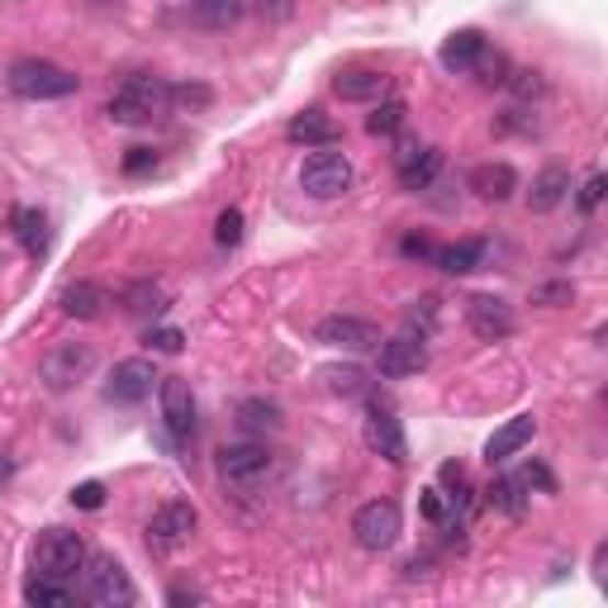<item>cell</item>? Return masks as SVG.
I'll return each mask as SVG.
<instances>
[{"label": "cell", "mask_w": 608, "mask_h": 608, "mask_svg": "<svg viewBox=\"0 0 608 608\" xmlns=\"http://www.w3.org/2000/svg\"><path fill=\"white\" fill-rule=\"evenodd\" d=\"M171 114V86L162 77H153V71H134V77H124L114 86L110 95V120L114 124H153Z\"/></svg>", "instance_id": "obj_1"}, {"label": "cell", "mask_w": 608, "mask_h": 608, "mask_svg": "<svg viewBox=\"0 0 608 608\" xmlns=\"http://www.w3.org/2000/svg\"><path fill=\"white\" fill-rule=\"evenodd\" d=\"M5 86H10V95H20V100H63V95L81 91V77L48 63V57H20V63L5 71Z\"/></svg>", "instance_id": "obj_2"}, {"label": "cell", "mask_w": 608, "mask_h": 608, "mask_svg": "<svg viewBox=\"0 0 608 608\" xmlns=\"http://www.w3.org/2000/svg\"><path fill=\"white\" fill-rule=\"evenodd\" d=\"M81 599L95 604V608H128V604L138 599V589H134L128 571L114 556H86V566H81Z\"/></svg>", "instance_id": "obj_3"}, {"label": "cell", "mask_w": 608, "mask_h": 608, "mask_svg": "<svg viewBox=\"0 0 608 608\" xmlns=\"http://www.w3.org/2000/svg\"><path fill=\"white\" fill-rule=\"evenodd\" d=\"M86 538L81 532H71V528H48V532H38V542H34V571L38 575H53V581H71L81 566H86Z\"/></svg>", "instance_id": "obj_4"}, {"label": "cell", "mask_w": 608, "mask_h": 608, "mask_svg": "<svg viewBox=\"0 0 608 608\" xmlns=\"http://www.w3.org/2000/svg\"><path fill=\"white\" fill-rule=\"evenodd\" d=\"M91 371H95V347L91 342H57L53 352L38 361V381L48 385L53 395H67V390L81 385Z\"/></svg>", "instance_id": "obj_5"}, {"label": "cell", "mask_w": 608, "mask_h": 608, "mask_svg": "<svg viewBox=\"0 0 608 608\" xmlns=\"http://www.w3.org/2000/svg\"><path fill=\"white\" fill-rule=\"evenodd\" d=\"M399 528H404V514L395 499H371V504H361L352 518L361 552H390V547L399 542Z\"/></svg>", "instance_id": "obj_6"}, {"label": "cell", "mask_w": 608, "mask_h": 608, "mask_svg": "<svg viewBox=\"0 0 608 608\" xmlns=\"http://www.w3.org/2000/svg\"><path fill=\"white\" fill-rule=\"evenodd\" d=\"M200 528V509L191 499H167L162 509H157L148 518V542L157 547V552H177V547H185L195 538Z\"/></svg>", "instance_id": "obj_7"}, {"label": "cell", "mask_w": 608, "mask_h": 608, "mask_svg": "<svg viewBox=\"0 0 608 608\" xmlns=\"http://www.w3.org/2000/svg\"><path fill=\"white\" fill-rule=\"evenodd\" d=\"M300 185H304V195H314V200H338V195H347V185H352V162H347L342 153H314V157H304V167H300Z\"/></svg>", "instance_id": "obj_8"}, {"label": "cell", "mask_w": 608, "mask_h": 608, "mask_svg": "<svg viewBox=\"0 0 608 608\" xmlns=\"http://www.w3.org/2000/svg\"><path fill=\"white\" fill-rule=\"evenodd\" d=\"M271 447L267 442H234V447H224L219 452V475L228 485H238V489H252V485H262L267 475H271Z\"/></svg>", "instance_id": "obj_9"}, {"label": "cell", "mask_w": 608, "mask_h": 608, "mask_svg": "<svg viewBox=\"0 0 608 608\" xmlns=\"http://www.w3.org/2000/svg\"><path fill=\"white\" fill-rule=\"evenodd\" d=\"M428 367V338L414 328L395 333V338L381 342V375L385 381H409V375H418Z\"/></svg>", "instance_id": "obj_10"}, {"label": "cell", "mask_w": 608, "mask_h": 608, "mask_svg": "<svg viewBox=\"0 0 608 608\" xmlns=\"http://www.w3.org/2000/svg\"><path fill=\"white\" fill-rule=\"evenodd\" d=\"M466 324H471L475 338L504 342V338H514L518 318H514V304L509 300H499V295H471L466 300Z\"/></svg>", "instance_id": "obj_11"}, {"label": "cell", "mask_w": 608, "mask_h": 608, "mask_svg": "<svg viewBox=\"0 0 608 608\" xmlns=\"http://www.w3.org/2000/svg\"><path fill=\"white\" fill-rule=\"evenodd\" d=\"M153 385H157L153 361L128 357V361H114V371H110V381H105V399L110 404H143V399L153 395Z\"/></svg>", "instance_id": "obj_12"}, {"label": "cell", "mask_w": 608, "mask_h": 608, "mask_svg": "<svg viewBox=\"0 0 608 608\" xmlns=\"http://www.w3.org/2000/svg\"><path fill=\"white\" fill-rule=\"evenodd\" d=\"M157 395H162V424L177 442L195 438V395H191V381H181V375H167L162 385H157Z\"/></svg>", "instance_id": "obj_13"}, {"label": "cell", "mask_w": 608, "mask_h": 608, "mask_svg": "<svg viewBox=\"0 0 608 608\" xmlns=\"http://www.w3.org/2000/svg\"><path fill=\"white\" fill-rule=\"evenodd\" d=\"M314 338L324 347H342V352H367V347H381V333L367 318H352V314H328L318 318Z\"/></svg>", "instance_id": "obj_14"}, {"label": "cell", "mask_w": 608, "mask_h": 608, "mask_svg": "<svg viewBox=\"0 0 608 608\" xmlns=\"http://www.w3.org/2000/svg\"><path fill=\"white\" fill-rule=\"evenodd\" d=\"M395 167H399L404 191H428V185L438 181V171H442V153L438 148H418V143H399Z\"/></svg>", "instance_id": "obj_15"}, {"label": "cell", "mask_w": 608, "mask_h": 608, "mask_svg": "<svg viewBox=\"0 0 608 608\" xmlns=\"http://www.w3.org/2000/svg\"><path fill=\"white\" fill-rule=\"evenodd\" d=\"M367 447L375 457H385V461H409V442H404V428H399V418L390 414V409H381L375 404V414L367 418Z\"/></svg>", "instance_id": "obj_16"}, {"label": "cell", "mask_w": 608, "mask_h": 608, "mask_svg": "<svg viewBox=\"0 0 608 608\" xmlns=\"http://www.w3.org/2000/svg\"><path fill=\"white\" fill-rule=\"evenodd\" d=\"M532 438H538V418H532V414H518V418H509V424H504L495 438L485 442V461H489V466H499V461H509V457L523 452Z\"/></svg>", "instance_id": "obj_17"}, {"label": "cell", "mask_w": 608, "mask_h": 608, "mask_svg": "<svg viewBox=\"0 0 608 608\" xmlns=\"http://www.w3.org/2000/svg\"><path fill=\"white\" fill-rule=\"evenodd\" d=\"M120 304H124L128 318H138V324H153V318L167 314L171 295H167V285H157V281H128L124 295H120Z\"/></svg>", "instance_id": "obj_18"}, {"label": "cell", "mask_w": 608, "mask_h": 608, "mask_svg": "<svg viewBox=\"0 0 608 608\" xmlns=\"http://www.w3.org/2000/svg\"><path fill=\"white\" fill-rule=\"evenodd\" d=\"M333 91L342 100H352V105H375V100L390 95V77L385 71H371V67H357V71H342V77L333 81Z\"/></svg>", "instance_id": "obj_19"}, {"label": "cell", "mask_w": 608, "mask_h": 608, "mask_svg": "<svg viewBox=\"0 0 608 608\" xmlns=\"http://www.w3.org/2000/svg\"><path fill=\"white\" fill-rule=\"evenodd\" d=\"M566 195H571V171H566V167H547V171H538V177H532L528 210H532V214H552Z\"/></svg>", "instance_id": "obj_20"}, {"label": "cell", "mask_w": 608, "mask_h": 608, "mask_svg": "<svg viewBox=\"0 0 608 608\" xmlns=\"http://www.w3.org/2000/svg\"><path fill=\"white\" fill-rule=\"evenodd\" d=\"M57 304H63V314H67V318H81V324H91V318L105 314L110 295H105V285H95V281H71Z\"/></svg>", "instance_id": "obj_21"}, {"label": "cell", "mask_w": 608, "mask_h": 608, "mask_svg": "<svg viewBox=\"0 0 608 608\" xmlns=\"http://www.w3.org/2000/svg\"><path fill=\"white\" fill-rule=\"evenodd\" d=\"M285 138L304 143V148H328V143H338V124H333L324 110H304L285 124Z\"/></svg>", "instance_id": "obj_22"}, {"label": "cell", "mask_w": 608, "mask_h": 608, "mask_svg": "<svg viewBox=\"0 0 608 608\" xmlns=\"http://www.w3.org/2000/svg\"><path fill=\"white\" fill-rule=\"evenodd\" d=\"M485 48H489V38L481 34V29H457V34L442 43V53H438V57H442V67H447V71H471V67H475V57H481Z\"/></svg>", "instance_id": "obj_23"}, {"label": "cell", "mask_w": 608, "mask_h": 608, "mask_svg": "<svg viewBox=\"0 0 608 608\" xmlns=\"http://www.w3.org/2000/svg\"><path fill=\"white\" fill-rule=\"evenodd\" d=\"M471 191L481 195V200H509L518 191V171L509 162H485V167H475L471 171Z\"/></svg>", "instance_id": "obj_24"}, {"label": "cell", "mask_w": 608, "mask_h": 608, "mask_svg": "<svg viewBox=\"0 0 608 608\" xmlns=\"http://www.w3.org/2000/svg\"><path fill=\"white\" fill-rule=\"evenodd\" d=\"M10 234L20 238L24 252L43 257V252H48V214L34 210V205H20V210L10 214Z\"/></svg>", "instance_id": "obj_25"}, {"label": "cell", "mask_w": 608, "mask_h": 608, "mask_svg": "<svg viewBox=\"0 0 608 608\" xmlns=\"http://www.w3.org/2000/svg\"><path fill=\"white\" fill-rule=\"evenodd\" d=\"M243 10H248V0H191L185 5V20L200 24V29H228L243 20Z\"/></svg>", "instance_id": "obj_26"}, {"label": "cell", "mask_w": 608, "mask_h": 608, "mask_svg": "<svg viewBox=\"0 0 608 608\" xmlns=\"http://www.w3.org/2000/svg\"><path fill=\"white\" fill-rule=\"evenodd\" d=\"M432 262H438L447 277H466V271H475V267L485 262V243H481V238L452 243V248H438V252H432Z\"/></svg>", "instance_id": "obj_27"}, {"label": "cell", "mask_w": 608, "mask_h": 608, "mask_svg": "<svg viewBox=\"0 0 608 608\" xmlns=\"http://www.w3.org/2000/svg\"><path fill=\"white\" fill-rule=\"evenodd\" d=\"M238 428L243 432H277L281 428V404H271V399H243L238 404Z\"/></svg>", "instance_id": "obj_28"}, {"label": "cell", "mask_w": 608, "mask_h": 608, "mask_svg": "<svg viewBox=\"0 0 608 608\" xmlns=\"http://www.w3.org/2000/svg\"><path fill=\"white\" fill-rule=\"evenodd\" d=\"M24 604H34V608H67L71 604V589L63 581H53V575H34V581L24 585Z\"/></svg>", "instance_id": "obj_29"}, {"label": "cell", "mask_w": 608, "mask_h": 608, "mask_svg": "<svg viewBox=\"0 0 608 608\" xmlns=\"http://www.w3.org/2000/svg\"><path fill=\"white\" fill-rule=\"evenodd\" d=\"M324 381H328L333 395H347V399H357V395H367V390H371V375L361 367H328Z\"/></svg>", "instance_id": "obj_30"}, {"label": "cell", "mask_w": 608, "mask_h": 608, "mask_svg": "<svg viewBox=\"0 0 608 608\" xmlns=\"http://www.w3.org/2000/svg\"><path fill=\"white\" fill-rule=\"evenodd\" d=\"M404 114H409V110H404V100L385 95V100H375V114L367 120V128L375 138H390V134H399V128H404Z\"/></svg>", "instance_id": "obj_31"}, {"label": "cell", "mask_w": 608, "mask_h": 608, "mask_svg": "<svg viewBox=\"0 0 608 608\" xmlns=\"http://www.w3.org/2000/svg\"><path fill=\"white\" fill-rule=\"evenodd\" d=\"M523 481H518V475H504V481H495V485H489V504H499V509L504 514H523Z\"/></svg>", "instance_id": "obj_32"}, {"label": "cell", "mask_w": 608, "mask_h": 608, "mask_svg": "<svg viewBox=\"0 0 608 608\" xmlns=\"http://www.w3.org/2000/svg\"><path fill=\"white\" fill-rule=\"evenodd\" d=\"M475 77H481L485 86H504V77H509V57H504V53H481V57H475Z\"/></svg>", "instance_id": "obj_33"}, {"label": "cell", "mask_w": 608, "mask_h": 608, "mask_svg": "<svg viewBox=\"0 0 608 608\" xmlns=\"http://www.w3.org/2000/svg\"><path fill=\"white\" fill-rule=\"evenodd\" d=\"M504 86L518 95V100H532V95H542L547 86H542V71H532V67H509V77H504Z\"/></svg>", "instance_id": "obj_34"}, {"label": "cell", "mask_w": 608, "mask_h": 608, "mask_svg": "<svg viewBox=\"0 0 608 608\" xmlns=\"http://www.w3.org/2000/svg\"><path fill=\"white\" fill-rule=\"evenodd\" d=\"M214 243H219V248H238L243 243V210H224L219 219H214Z\"/></svg>", "instance_id": "obj_35"}, {"label": "cell", "mask_w": 608, "mask_h": 608, "mask_svg": "<svg viewBox=\"0 0 608 608\" xmlns=\"http://www.w3.org/2000/svg\"><path fill=\"white\" fill-rule=\"evenodd\" d=\"M214 100L210 86H171V105L177 110H205Z\"/></svg>", "instance_id": "obj_36"}, {"label": "cell", "mask_w": 608, "mask_h": 608, "mask_svg": "<svg viewBox=\"0 0 608 608\" xmlns=\"http://www.w3.org/2000/svg\"><path fill=\"white\" fill-rule=\"evenodd\" d=\"M148 347H153V352H167V357H177L181 347H185V333H181V328H167V324H157V328H148Z\"/></svg>", "instance_id": "obj_37"}, {"label": "cell", "mask_w": 608, "mask_h": 608, "mask_svg": "<svg viewBox=\"0 0 608 608\" xmlns=\"http://www.w3.org/2000/svg\"><path fill=\"white\" fill-rule=\"evenodd\" d=\"M424 518H432V523H457L452 504H447L442 489H424Z\"/></svg>", "instance_id": "obj_38"}, {"label": "cell", "mask_w": 608, "mask_h": 608, "mask_svg": "<svg viewBox=\"0 0 608 608\" xmlns=\"http://www.w3.org/2000/svg\"><path fill=\"white\" fill-rule=\"evenodd\" d=\"M571 300H575L571 281H552V285H538V291H532V304H571Z\"/></svg>", "instance_id": "obj_39"}, {"label": "cell", "mask_w": 608, "mask_h": 608, "mask_svg": "<svg viewBox=\"0 0 608 608\" xmlns=\"http://www.w3.org/2000/svg\"><path fill=\"white\" fill-rule=\"evenodd\" d=\"M71 504H77V509H100V504H105V485H100V481H81L77 489H71Z\"/></svg>", "instance_id": "obj_40"}, {"label": "cell", "mask_w": 608, "mask_h": 608, "mask_svg": "<svg viewBox=\"0 0 608 608\" xmlns=\"http://www.w3.org/2000/svg\"><path fill=\"white\" fill-rule=\"evenodd\" d=\"M438 324V300H418L414 309H409V328H418L428 338V328Z\"/></svg>", "instance_id": "obj_41"}, {"label": "cell", "mask_w": 608, "mask_h": 608, "mask_svg": "<svg viewBox=\"0 0 608 608\" xmlns=\"http://www.w3.org/2000/svg\"><path fill=\"white\" fill-rule=\"evenodd\" d=\"M153 167H157V153L153 148H128V157H124L128 177H143V171H153Z\"/></svg>", "instance_id": "obj_42"}, {"label": "cell", "mask_w": 608, "mask_h": 608, "mask_svg": "<svg viewBox=\"0 0 608 608\" xmlns=\"http://www.w3.org/2000/svg\"><path fill=\"white\" fill-rule=\"evenodd\" d=\"M604 185H608V181L599 177V171H595V177H589V181L581 185V210H585V214H595V210H599V200H604Z\"/></svg>", "instance_id": "obj_43"}, {"label": "cell", "mask_w": 608, "mask_h": 608, "mask_svg": "<svg viewBox=\"0 0 608 608\" xmlns=\"http://www.w3.org/2000/svg\"><path fill=\"white\" fill-rule=\"evenodd\" d=\"M262 20H285V14H295V0H257L252 5Z\"/></svg>", "instance_id": "obj_44"}, {"label": "cell", "mask_w": 608, "mask_h": 608, "mask_svg": "<svg viewBox=\"0 0 608 608\" xmlns=\"http://www.w3.org/2000/svg\"><path fill=\"white\" fill-rule=\"evenodd\" d=\"M399 252H404V257H432V252H438V248H432V243H428L424 234H409V238H404V243H399Z\"/></svg>", "instance_id": "obj_45"}, {"label": "cell", "mask_w": 608, "mask_h": 608, "mask_svg": "<svg viewBox=\"0 0 608 608\" xmlns=\"http://www.w3.org/2000/svg\"><path fill=\"white\" fill-rule=\"evenodd\" d=\"M167 599H171V604H200L205 595H200V589H185V585H177V589H171Z\"/></svg>", "instance_id": "obj_46"}, {"label": "cell", "mask_w": 608, "mask_h": 608, "mask_svg": "<svg viewBox=\"0 0 608 608\" xmlns=\"http://www.w3.org/2000/svg\"><path fill=\"white\" fill-rule=\"evenodd\" d=\"M10 475H14V461H10V457H0V485H5Z\"/></svg>", "instance_id": "obj_47"}]
</instances>
